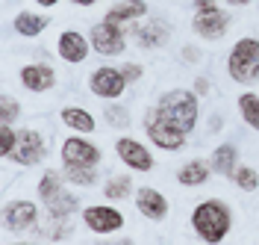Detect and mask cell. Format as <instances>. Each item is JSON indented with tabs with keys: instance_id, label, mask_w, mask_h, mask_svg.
<instances>
[{
	"instance_id": "6da1fadb",
	"label": "cell",
	"mask_w": 259,
	"mask_h": 245,
	"mask_svg": "<svg viewBox=\"0 0 259 245\" xmlns=\"http://www.w3.org/2000/svg\"><path fill=\"white\" fill-rule=\"evenodd\" d=\"M230 222H233L230 210L221 201H203L192 213V225L203 242H221L227 236V230H230Z\"/></svg>"
},
{
	"instance_id": "7a4b0ae2",
	"label": "cell",
	"mask_w": 259,
	"mask_h": 245,
	"mask_svg": "<svg viewBox=\"0 0 259 245\" xmlns=\"http://www.w3.org/2000/svg\"><path fill=\"white\" fill-rule=\"evenodd\" d=\"M162 115H168L180 130H192L194 121H197V95L194 92H186V89H174L168 95H162L159 107H156Z\"/></svg>"
},
{
	"instance_id": "3957f363",
	"label": "cell",
	"mask_w": 259,
	"mask_h": 245,
	"mask_svg": "<svg viewBox=\"0 0 259 245\" xmlns=\"http://www.w3.org/2000/svg\"><path fill=\"white\" fill-rule=\"evenodd\" d=\"M62 178L65 174H59V171H48L38 180V195L45 198V207H48V213L53 219H68L77 210V198L68 195L62 189Z\"/></svg>"
},
{
	"instance_id": "277c9868",
	"label": "cell",
	"mask_w": 259,
	"mask_h": 245,
	"mask_svg": "<svg viewBox=\"0 0 259 245\" xmlns=\"http://www.w3.org/2000/svg\"><path fill=\"white\" fill-rule=\"evenodd\" d=\"M230 77L236 83H253L259 77V42L256 39H242L230 50Z\"/></svg>"
},
{
	"instance_id": "5b68a950",
	"label": "cell",
	"mask_w": 259,
	"mask_h": 245,
	"mask_svg": "<svg viewBox=\"0 0 259 245\" xmlns=\"http://www.w3.org/2000/svg\"><path fill=\"white\" fill-rule=\"evenodd\" d=\"M145 124H147V136L162 151H180V148L186 145V130H180L177 124L168 115H162L159 110H150L145 118Z\"/></svg>"
},
{
	"instance_id": "8992f818",
	"label": "cell",
	"mask_w": 259,
	"mask_h": 245,
	"mask_svg": "<svg viewBox=\"0 0 259 245\" xmlns=\"http://www.w3.org/2000/svg\"><path fill=\"white\" fill-rule=\"evenodd\" d=\"M92 48L100 53V56H115L124 50V33L118 30V24L112 21H103L92 27Z\"/></svg>"
},
{
	"instance_id": "52a82bcc",
	"label": "cell",
	"mask_w": 259,
	"mask_h": 245,
	"mask_svg": "<svg viewBox=\"0 0 259 245\" xmlns=\"http://www.w3.org/2000/svg\"><path fill=\"white\" fill-rule=\"evenodd\" d=\"M89 86L100 98H121V92L127 86V77L121 71H115V68H97L95 74L89 77Z\"/></svg>"
},
{
	"instance_id": "ba28073f",
	"label": "cell",
	"mask_w": 259,
	"mask_h": 245,
	"mask_svg": "<svg viewBox=\"0 0 259 245\" xmlns=\"http://www.w3.org/2000/svg\"><path fill=\"white\" fill-rule=\"evenodd\" d=\"M45 157V139L35 130H21L18 133L15 151H12V160L21 165H35Z\"/></svg>"
},
{
	"instance_id": "9c48e42d",
	"label": "cell",
	"mask_w": 259,
	"mask_h": 245,
	"mask_svg": "<svg viewBox=\"0 0 259 245\" xmlns=\"http://www.w3.org/2000/svg\"><path fill=\"white\" fill-rule=\"evenodd\" d=\"M115 151H118L121 163H127L130 168H136V171H150V168H153L150 151H147L142 142H136V139H118V142H115Z\"/></svg>"
},
{
	"instance_id": "30bf717a",
	"label": "cell",
	"mask_w": 259,
	"mask_h": 245,
	"mask_svg": "<svg viewBox=\"0 0 259 245\" xmlns=\"http://www.w3.org/2000/svg\"><path fill=\"white\" fill-rule=\"evenodd\" d=\"M85 225L95 230V233H112L124 225V216L115 210V207H89L82 213Z\"/></svg>"
},
{
	"instance_id": "8fae6325",
	"label": "cell",
	"mask_w": 259,
	"mask_h": 245,
	"mask_svg": "<svg viewBox=\"0 0 259 245\" xmlns=\"http://www.w3.org/2000/svg\"><path fill=\"white\" fill-rule=\"evenodd\" d=\"M100 151L85 139H68L62 145V163L65 165H97Z\"/></svg>"
},
{
	"instance_id": "7c38bea8",
	"label": "cell",
	"mask_w": 259,
	"mask_h": 245,
	"mask_svg": "<svg viewBox=\"0 0 259 245\" xmlns=\"http://www.w3.org/2000/svg\"><path fill=\"white\" fill-rule=\"evenodd\" d=\"M230 27V15L215 9V12H197L194 18V30L203 36V39H221Z\"/></svg>"
},
{
	"instance_id": "4fadbf2b",
	"label": "cell",
	"mask_w": 259,
	"mask_h": 245,
	"mask_svg": "<svg viewBox=\"0 0 259 245\" xmlns=\"http://www.w3.org/2000/svg\"><path fill=\"white\" fill-rule=\"evenodd\" d=\"M21 83L30 92H45V89H53L56 74H53L50 65H27V68H21Z\"/></svg>"
},
{
	"instance_id": "5bb4252c",
	"label": "cell",
	"mask_w": 259,
	"mask_h": 245,
	"mask_svg": "<svg viewBox=\"0 0 259 245\" xmlns=\"http://www.w3.org/2000/svg\"><path fill=\"white\" fill-rule=\"evenodd\" d=\"M35 216H38L35 204H30V201H15V204H9V207H6V228H9V230L32 228Z\"/></svg>"
},
{
	"instance_id": "9a60e30c",
	"label": "cell",
	"mask_w": 259,
	"mask_h": 245,
	"mask_svg": "<svg viewBox=\"0 0 259 245\" xmlns=\"http://www.w3.org/2000/svg\"><path fill=\"white\" fill-rule=\"evenodd\" d=\"M136 207L145 213L147 219H165L168 216V201L162 198V192L156 189H139V195H136Z\"/></svg>"
},
{
	"instance_id": "2e32d148",
	"label": "cell",
	"mask_w": 259,
	"mask_h": 245,
	"mask_svg": "<svg viewBox=\"0 0 259 245\" xmlns=\"http://www.w3.org/2000/svg\"><path fill=\"white\" fill-rule=\"evenodd\" d=\"M85 53H89V42H85L80 33L65 30V33L59 36V56H62L65 62H82Z\"/></svg>"
},
{
	"instance_id": "e0dca14e",
	"label": "cell",
	"mask_w": 259,
	"mask_h": 245,
	"mask_svg": "<svg viewBox=\"0 0 259 245\" xmlns=\"http://www.w3.org/2000/svg\"><path fill=\"white\" fill-rule=\"evenodd\" d=\"M168 39H171V27L162 24V21H150L147 27H142V30L136 33L139 48H162Z\"/></svg>"
},
{
	"instance_id": "ac0fdd59",
	"label": "cell",
	"mask_w": 259,
	"mask_h": 245,
	"mask_svg": "<svg viewBox=\"0 0 259 245\" xmlns=\"http://www.w3.org/2000/svg\"><path fill=\"white\" fill-rule=\"evenodd\" d=\"M147 12L145 0H121L118 6H112L109 12H106V21H112V24H121V21H133V18H142Z\"/></svg>"
},
{
	"instance_id": "d6986e66",
	"label": "cell",
	"mask_w": 259,
	"mask_h": 245,
	"mask_svg": "<svg viewBox=\"0 0 259 245\" xmlns=\"http://www.w3.org/2000/svg\"><path fill=\"white\" fill-rule=\"evenodd\" d=\"M206 178H209V165L200 163V160L186 163L183 168H180V174H177V180L186 183V186H200V183H206Z\"/></svg>"
},
{
	"instance_id": "ffe728a7",
	"label": "cell",
	"mask_w": 259,
	"mask_h": 245,
	"mask_svg": "<svg viewBox=\"0 0 259 245\" xmlns=\"http://www.w3.org/2000/svg\"><path fill=\"white\" fill-rule=\"evenodd\" d=\"M62 121L68 127H74L77 133H92L95 130V118L80 110V107H71V110H62Z\"/></svg>"
},
{
	"instance_id": "44dd1931",
	"label": "cell",
	"mask_w": 259,
	"mask_h": 245,
	"mask_svg": "<svg viewBox=\"0 0 259 245\" xmlns=\"http://www.w3.org/2000/svg\"><path fill=\"white\" fill-rule=\"evenodd\" d=\"M50 21L41 15H32V12H21V15L15 18V30L21 36H38L45 27H48Z\"/></svg>"
},
{
	"instance_id": "7402d4cb",
	"label": "cell",
	"mask_w": 259,
	"mask_h": 245,
	"mask_svg": "<svg viewBox=\"0 0 259 245\" xmlns=\"http://www.w3.org/2000/svg\"><path fill=\"white\" fill-rule=\"evenodd\" d=\"M212 168L221 171V174H233L236 168V148L233 145H221L215 154H212Z\"/></svg>"
},
{
	"instance_id": "603a6c76",
	"label": "cell",
	"mask_w": 259,
	"mask_h": 245,
	"mask_svg": "<svg viewBox=\"0 0 259 245\" xmlns=\"http://www.w3.org/2000/svg\"><path fill=\"white\" fill-rule=\"evenodd\" d=\"M239 110H242L244 121L259 130V95H253V92L242 95V98H239Z\"/></svg>"
},
{
	"instance_id": "cb8c5ba5",
	"label": "cell",
	"mask_w": 259,
	"mask_h": 245,
	"mask_svg": "<svg viewBox=\"0 0 259 245\" xmlns=\"http://www.w3.org/2000/svg\"><path fill=\"white\" fill-rule=\"evenodd\" d=\"M65 178L71 183H80V186H92L97 180L95 165H65Z\"/></svg>"
},
{
	"instance_id": "d4e9b609",
	"label": "cell",
	"mask_w": 259,
	"mask_h": 245,
	"mask_svg": "<svg viewBox=\"0 0 259 245\" xmlns=\"http://www.w3.org/2000/svg\"><path fill=\"white\" fill-rule=\"evenodd\" d=\"M130 189H133V180L127 174H121V178H112L106 183V198H112V201H121V198L130 195Z\"/></svg>"
},
{
	"instance_id": "484cf974",
	"label": "cell",
	"mask_w": 259,
	"mask_h": 245,
	"mask_svg": "<svg viewBox=\"0 0 259 245\" xmlns=\"http://www.w3.org/2000/svg\"><path fill=\"white\" fill-rule=\"evenodd\" d=\"M233 178H236V183H239L242 189H247V192H253V189L259 186V174L253 171V168H236Z\"/></svg>"
},
{
	"instance_id": "4316f807",
	"label": "cell",
	"mask_w": 259,
	"mask_h": 245,
	"mask_svg": "<svg viewBox=\"0 0 259 245\" xmlns=\"http://www.w3.org/2000/svg\"><path fill=\"white\" fill-rule=\"evenodd\" d=\"M0 110H3V115H0V124H12L18 115V103L9 95H3V100H0Z\"/></svg>"
},
{
	"instance_id": "83f0119b",
	"label": "cell",
	"mask_w": 259,
	"mask_h": 245,
	"mask_svg": "<svg viewBox=\"0 0 259 245\" xmlns=\"http://www.w3.org/2000/svg\"><path fill=\"white\" fill-rule=\"evenodd\" d=\"M0 136H3V157H12L15 142H18V133H12V124H3L0 127Z\"/></svg>"
},
{
	"instance_id": "f1b7e54d",
	"label": "cell",
	"mask_w": 259,
	"mask_h": 245,
	"mask_svg": "<svg viewBox=\"0 0 259 245\" xmlns=\"http://www.w3.org/2000/svg\"><path fill=\"white\" fill-rule=\"evenodd\" d=\"M106 118L112 121V124H118V127H127L130 124V115L124 107H106Z\"/></svg>"
},
{
	"instance_id": "f546056e",
	"label": "cell",
	"mask_w": 259,
	"mask_h": 245,
	"mask_svg": "<svg viewBox=\"0 0 259 245\" xmlns=\"http://www.w3.org/2000/svg\"><path fill=\"white\" fill-rule=\"evenodd\" d=\"M121 74L127 77V83H136V80H142V65H136V62H127V65L121 68Z\"/></svg>"
},
{
	"instance_id": "4dcf8cb0",
	"label": "cell",
	"mask_w": 259,
	"mask_h": 245,
	"mask_svg": "<svg viewBox=\"0 0 259 245\" xmlns=\"http://www.w3.org/2000/svg\"><path fill=\"white\" fill-rule=\"evenodd\" d=\"M194 6H197V12H215L218 9L212 0H194Z\"/></svg>"
},
{
	"instance_id": "1f68e13d",
	"label": "cell",
	"mask_w": 259,
	"mask_h": 245,
	"mask_svg": "<svg viewBox=\"0 0 259 245\" xmlns=\"http://www.w3.org/2000/svg\"><path fill=\"white\" fill-rule=\"evenodd\" d=\"M183 56H186L189 62H197V50H194V48H186V50H183Z\"/></svg>"
},
{
	"instance_id": "d6a6232c",
	"label": "cell",
	"mask_w": 259,
	"mask_h": 245,
	"mask_svg": "<svg viewBox=\"0 0 259 245\" xmlns=\"http://www.w3.org/2000/svg\"><path fill=\"white\" fill-rule=\"evenodd\" d=\"M194 92H197V95H203V92H209V83H206V80H197V86H194Z\"/></svg>"
},
{
	"instance_id": "836d02e7",
	"label": "cell",
	"mask_w": 259,
	"mask_h": 245,
	"mask_svg": "<svg viewBox=\"0 0 259 245\" xmlns=\"http://www.w3.org/2000/svg\"><path fill=\"white\" fill-rule=\"evenodd\" d=\"M77 6H92V3H97V0H74Z\"/></svg>"
},
{
	"instance_id": "e575fe53",
	"label": "cell",
	"mask_w": 259,
	"mask_h": 245,
	"mask_svg": "<svg viewBox=\"0 0 259 245\" xmlns=\"http://www.w3.org/2000/svg\"><path fill=\"white\" fill-rule=\"evenodd\" d=\"M244 3H250V0H230V6H244Z\"/></svg>"
},
{
	"instance_id": "d590c367",
	"label": "cell",
	"mask_w": 259,
	"mask_h": 245,
	"mask_svg": "<svg viewBox=\"0 0 259 245\" xmlns=\"http://www.w3.org/2000/svg\"><path fill=\"white\" fill-rule=\"evenodd\" d=\"M35 3H41V6H53V3H59V0H35Z\"/></svg>"
}]
</instances>
